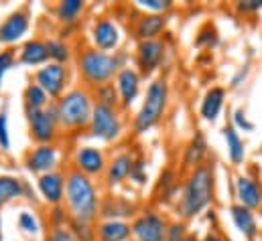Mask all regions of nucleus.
Wrapping results in <instances>:
<instances>
[{
	"mask_svg": "<svg viewBox=\"0 0 262 241\" xmlns=\"http://www.w3.org/2000/svg\"><path fill=\"white\" fill-rule=\"evenodd\" d=\"M215 201V164L211 160L203 162L193 171L185 173L179 195L173 203L175 219L185 223L203 215Z\"/></svg>",
	"mask_w": 262,
	"mask_h": 241,
	"instance_id": "nucleus-1",
	"label": "nucleus"
},
{
	"mask_svg": "<svg viewBox=\"0 0 262 241\" xmlns=\"http://www.w3.org/2000/svg\"><path fill=\"white\" fill-rule=\"evenodd\" d=\"M100 203H102V190L100 184L73 171L71 166L66 168V207L69 219L96 223L100 219Z\"/></svg>",
	"mask_w": 262,
	"mask_h": 241,
	"instance_id": "nucleus-2",
	"label": "nucleus"
},
{
	"mask_svg": "<svg viewBox=\"0 0 262 241\" xmlns=\"http://www.w3.org/2000/svg\"><path fill=\"white\" fill-rule=\"evenodd\" d=\"M75 69L81 79V85L88 89H96L104 83L114 81L116 73L130 63V57L126 51H116V53H102L94 47H83L77 51Z\"/></svg>",
	"mask_w": 262,
	"mask_h": 241,
	"instance_id": "nucleus-3",
	"label": "nucleus"
},
{
	"mask_svg": "<svg viewBox=\"0 0 262 241\" xmlns=\"http://www.w3.org/2000/svg\"><path fill=\"white\" fill-rule=\"evenodd\" d=\"M171 102V85L165 75L152 77L140 98V106L134 112L130 120V130L134 136H144L150 130H155L161 122L165 120L167 110Z\"/></svg>",
	"mask_w": 262,
	"mask_h": 241,
	"instance_id": "nucleus-4",
	"label": "nucleus"
},
{
	"mask_svg": "<svg viewBox=\"0 0 262 241\" xmlns=\"http://www.w3.org/2000/svg\"><path fill=\"white\" fill-rule=\"evenodd\" d=\"M59 128L66 134H81L88 130L92 112H94V95L92 89L83 85H73L66 93L53 102Z\"/></svg>",
	"mask_w": 262,
	"mask_h": 241,
	"instance_id": "nucleus-5",
	"label": "nucleus"
},
{
	"mask_svg": "<svg viewBox=\"0 0 262 241\" xmlns=\"http://www.w3.org/2000/svg\"><path fill=\"white\" fill-rule=\"evenodd\" d=\"M126 112L120 108H108V106H94L92 120L88 126V136L102 144H118L122 136L126 134Z\"/></svg>",
	"mask_w": 262,
	"mask_h": 241,
	"instance_id": "nucleus-6",
	"label": "nucleus"
},
{
	"mask_svg": "<svg viewBox=\"0 0 262 241\" xmlns=\"http://www.w3.org/2000/svg\"><path fill=\"white\" fill-rule=\"evenodd\" d=\"M169 221L167 213L155 205L138 209L130 219L132 241H165Z\"/></svg>",
	"mask_w": 262,
	"mask_h": 241,
	"instance_id": "nucleus-7",
	"label": "nucleus"
},
{
	"mask_svg": "<svg viewBox=\"0 0 262 241\" xmlns=\"http://www.w3.org/2000/svg\"><path fill=\"white\" fill-rule=\"evenodd\" d=\"M88 39H90V47H94L102 53H116V51H120L124 33L114 16L100 14L92 20Z\"/></svg>",
	"mask_w": 262,
	"mask_h": 241,
	"instance_id": "nucleus-8",
	"label": "nucleus"
},
{
	"mask_svg": "<svg viewBox=\"0 0 262 241\" xmlns=\"http://www.w3.org/2000/svg\"><path fill=\"white\" fill-rule=\"evenodd\" d=\"M167 53H169V47H167V41L165 39H152V41H140L136 43L134 47V67L138 69V73L146 79H152L157 77V73L163 69L165 59H167Z\"/></svg>",
	"mask_w": 262,
	"mask_h": 241,
	"instance_id": "nucleus-9",
	"label": "nucleus"
},
{
	"mask_svg": "<svg viewBox=\"0 0 262 241\" xmlns=\"http://www.w3.org/2000/svg\"><path fill=\"white\" fill-rule=\"evenodd\" d=\"M33 83H37L51 102L59 100L71 83V69L69 65H59V63H45L43 67L35 69L33 73Z\"/></svg>",
	"mask_w": 262,
	"mask_h": 241,
	"instance_id": "nucleus-10",
	"label": "nucleus"
},
{
	"mask_svg": "<svg viewBox=\"0 0 262 241\" xmlns=\"http://www.w3.org/2000/svg\"><path fill=\"white\" fill-rule=\"evenodd\" d=\"M61 158H63V150L57 142H53V144H35L31 150H27V154L23 158V164L31 175L41 177V175L59 171Z\"/></svg>",
	"mask_w": 262,
	"mask_h": 241,
	"instance_id": "nucleus-11",
	"label": "nucleus"
},
{
	"mask_svg": "<svg viewBox=\"0 0 262 241\" xmlns=\"http://www.w3.org/2000/svg\"><path fill=\"white\" fill-rule=\"evenodd\" d=\"M27 114V124H29V136L35 144H53L57 142L61 128L57 120V112L55 106L51 104L45 110H37V112H25Z\"/></svg>",
	"mask_w": 262,
	"mask_h": 241,
	"instance_id": "nucleus-12",
	"label": "nucleus"
},
{
	"mask_svg": "<svg viewBox=\"0 0 262 241\" xmlns=\"http://www.w3.org/2000/svg\"><path fill=\"white\" fill-rule=\"evenodd\" d=\"M108 166V154L102 146L96 144H81L75 148L71 158V168L90 177V179H102Z\"/></svg>",
	"mask_w": 262,
	"mask_h": 241,
	"instance_id": "nucleus-13",
	"label": "nucleus"
},
{
	"mask_svg": "<svg viewBox=\"0 0 262 241\" xmlns=\"http://www.w3.org/2000/svg\"><path fill=\"white\" fill-rule=\"evenodd\" d=\"M112 83H114V87L118 91V100H120V110L122 112H128L132 106L142 98L144 77L138 73V69L134 65H130V63L116 73Z\"/></svg>",
	"mask_w": 262,
	"mask_h": 241,
	"instance_id": "nucleus-14",
	"label": "nucleus"
},
{
	"mask_svg": "<svg viewBox=\"0 0 262 241\" xmlns=\"http://www.w3.org/2000/svg\"><path fill=\"white\" fill-rule=\"evenodd\" d=\"M31 31V10L29 6H20L4 16L0 22V45L6 49L20 43Z\"/></svg>",
	"mask_w": 262,
	"mask_h": 241,
	"instance_id": "nucleus-15",
	"label": "nucleus"
},
{
	"mask_svg": "<svg viewBox=\"0 0 262 241\" xmlns=\"http://www.w3.org/2000/svg\"><path fill=\"white\" fill-rule=\"evenodd\" d=\"M134 160L136 156L132 154V150H118L116 154H112L108 158V166H106V173L102 177L104 186L108 190H114L118 188L120 184H124L126 181H130V173L132 166H134Z\"/></svg>",
	"mask_w": 262,
	"mask_h": 241,
	"instance_id": "nucleus-16",
	"label": "nucleus"
},
{
	"mask_svg": "<svg viewBox=\"0 0 262 241\" xmlns=\"http://www.w3.org/2000/svg\"><path fill=\"white\" fill-rule=\"evenodd\" d=\"M234 197L238 205L258 213L262 211V184L256 177L248 173H238L234 177Z\"/></svg>",
	"mask_w": 262,
	"mask_h": 241,
	"instance_id": "nucleus-17",
	"label": "nucleus"
},
{
	"mask_svg": "<svg viewBox=\"0 0 262 241\" xmlns=\"http://www.w3.org/2000/svg\"><path fill=\"white\" fill-rule=\"evenodd\" d=\"M169 22H171L169 14L142 12L132 22V29H130L132 37H134L136 43H140V41H152V39H163V35L167 33Z\"/></svg>",
	"mask_w": 262,
	"mask_h": 241,
	"instance_id": "nucleus-18",
	"label": "nucleus"
},
{
	"mask_svg": "<svg viewBox=\"0 0 262 241\" xmlns=\"http://www.w3.org/2000/svg\"><path fill=\"white\" fill-rule=\"evenodd\" d=\"M37 190L41 195V199L49 205V207H59L63 205L66 199V171H53L47 175L37 177Z\"/></svg>",
	"mask_w": 262,
	"mask_h": 241,
	"instance_id": "nucleus-19",
	"label": "nucleus"
},
{
	"mask_svg": "<svg viewBox=\"0 0 262 241\" xmlns=\"http://www.w3.org/2000/svg\"><path fill=\"white\" fill-rule=\"evenodd\" d=\"M228 102V89L224 85H209L199 100V118L207 124H215L220 120Z\"/></svg>",
	"mask_w": 262,
	"mask_h": 241,
	"instance_id": "nucleus-20",
	"label": "nucleus"
},
{
	"mask_svg": "<svg viewBox=\"0 0 262 241\" xmlns=\"http://www.w3.org/2000/svg\"><path fill=\"white\" fill-rule=\"evenodd\" d=\"M209 160V144H207V136L197 130L195 134L187 140L185 148H183V154H181V166L179 171L181 173H189L197 166H201L203 162Z\"/></svg>",
	"mask_w": 262,
	"mask_h": 241,
	"instance_id": "nucleus-21",
	"label": "nucleus"
},
{
	"mask_svg": "<svg viewBox=\"0 0 262 241\" xmlns=\"http://www.w3.org/2000/svg\"><path fill=\"white\" fill-rule=\"evenodd\" d=\"M138 213V205L120 195H104L102 203H100V219H124L128 221V217H134Z\"/></svg>",
	"mask_w": 262,
	"mask_h": 241,
	"instance_id": "nucleus-22",
	"label": "nucleus"
},
{
	"mask_svg": "<svg viewBox=\"0 0 262 241\" xmlns=\"http://www.w3.org/2000/svg\"><path fill=\"white\" fill-rule=\"evenodd\" d=\"M179 175H181V171H175L173 166H169L161 173L157 186H155V207H159V209L165 205L173 207V203L179 195V186H181Z\"/></svg>",
	"mask_w": 262,
	"mask_h": 241,
	"instance_id": "nucleus-23",
	"label": "nucleus"
},
{
	"mask_svg": "<svg viewBox=\"0 0 262 241\" xmlns=\"http://www.w3.org/2000/svg\"><path fill=\"white\" fill-rule=\"evenodd\" d=\"M228 213H230V219L234 223V227L244 235V239L248 241H256L258 233H260V227H258V219H256V213L238 205V203H232L228 207Z\"/></svg>",
	"mask_w": 262,
	"mask_h": 241,
	"instance_id": "nucleus-24",
	"label": "nucleus"
},
{
	"mask_svg": "<svg viewBox=\"0 0 262 241\" xmlns=\"http://www.w3.org/2000/svg\"><path fill=\"white\" fill-rule=\"evenodd\" d=\"M96 241H132L130 221L124 219H98Z\"/></svg>",
	"mask_w": 262,
	"mask_h": 241,
	"instance_id": "nucleus-25",
	"label": "nucleus"
},
{
	"mask_svg": "<svg viewBox=\"0 0 262 241\" xmlns=\"http://www.w3.org/2000/svg\"><path fill=\"white\" fill-rule=\"evenodd\" d=\"M222 136H224V144H226V154H228V160L232 166L240 168L244 162H246V142L242 138V134L232 126V124H226L224 130H222Z\"/></svg>",
	"mask_w": 262,
	"mask_h": 241,
	"instance_id": "nucleus-26",
	"label": "nucleus"
},
{
	"mask_svg": "<svg viewBox=\"0 0 262 241\" xmlns=\"http://www.w3.org/2000/svg\"><path fill=\"white\" fill-rule=\"evenodd\" d=\"M16 61L20 65H27V67H43L45 63H49V55H47V45H45V39H29L23 43V47L18 49L16 53Z\"/></svg>",
	"mask_w": 262,
	"mask_h": 241,
	"instance_id": "nucleus-27",
	"label": "nucleus"
},
{
	"mask_svg": "<svg viewBox=\"0 0 262 241\" xmlns=\"http://www.w3.org/2000/svg\"><path fill=\"white\" fill-rule=\"evenodd\" d=\"M29 195V184L16 175H0V211Z\"/></svg>",
	"mask_w": 262,
	"mask_h": 241,
	"instance_id": "nucleus-28",
	"label": "nucleus"
},
{
	"mask_svg": "<svg viewBox=\"0 0 262 241\" xmlns=\"http://www.w3.org/2000/svg\"><path fill=\"white\" fill-rule=\"evenodd\" d=\"M83 12H85V2L83 0H61L53 8V16L66 27L75 25L83 16Z\"/></svg>",
	"mask_w": 262,
	"mask_h": 241,
	"instance_id": "nucleus-29",
	"label": "nucleus"
},
{
	"mask_svg": "<svg viewBox=\"0 0 262 241\" xmlns=\"http://www.w3.org/2000/svg\"><path fill=\"white\" fill-rule=\"evenodd\" d=\"M53 102L49 100V95L37 85V83H27L23 89V106L25 112H37V110H45L49 108Z\"/></svg>",
	"mask_w": 262,
	"mask_h": 241,
	"instance_id": "nucleus-30",
	"label": "nucleus"
},
{
	"mask_svg": "<svg viewBox=\"0 0 262 241\" xmlns=\"http://www.w3.org/2000/svg\"><path fill=\"white\" fill-rule=\"evenodd\" d=\"M47 45V55L51 63H59V65H69L73 59V49L66 39L53 37V39H45Z\"/></svg>",
	"mask_w": 262,
	"mask_h": 241,
	"instance_id": "nucleus-31",
	"label": "nucleus"
},
{
	"mask_svg": "<svg viewBox=\"0 0 262 241\" xmlns=\"http://www.w3.org/2000/svg\"><path fill=\"white\" fill-rule=\"evenodd\" d=\"M94 95V104L98 106H108V108H120V100H118V91L114 87V83H104L96 89H92Z\"/></svg>",
	"mask_w": 262,
	"mask_h": 241,
	"instance_id": "nucleus-32",
	"label": "nucleus"
},
{
	"mask_svg": "<svg viewBox=\"0 0 262 241\" xmlns=\"http://www.w3.org/2000/svg\"><path fill=\"white\" fill-rule=\"evenodd\" d=\"M67 229L77 241H96V223H85V221H75L69 219Z\"/></svg>",
	"mask_w": 262,
	"mask_h": 241,
	"instance_id": "nucleus-33",
	"label": "nucleus"
},
{
	"mask_svg": "<svg viewBox=\"0 0 262 241\" xmlns=\"http://www.w3.org/2000/svg\"><path fill=\"white\" fill-rule=\"evenodd\" d=\"M134 6L150 14H169L175 8V2L173 0H136Z\"/></svg>",
	"mask_w": 262,
	"mask_h": 241,
	"instance_id": "nucleus-34",
	"label": "nucleus"
},
{
	"mask_svg": "<svg viewBox=\"0 0 262 241\" xmlns=\"http://www.w3.org/2000/svg\"><path fill=\"white\" fill-rule=\"evenodd\" d=\"M16 225H18V229H20L23 233H27V235H31V237L39 235V231H41V223H39L37 215L31 213V211H20L18 217H16Z\"/></svg>",
	"mask_w": 262,
	"mask_h": 241,
	"instance_id": "nucleus-35",
	"label": "nucleus"
},
{
	"mask_svg": "<svg viewBox=\"0 0 262 241\" xmlns=\"http://www.w3.org/2000/svg\"><path fill=\"white\" fill-rule=\"evenodd\" d=\"M240 134L244 132V134H250V132H254L256 130V126H254V122L248 118V112L244 110V108H236L234 112H232V122H230Z\"/></svg>",
	"mask_w": 262,
	"mask_h": 241,
	"instance_id": "nucleus-36",
	"label": "nucleus"
},
{
	"mask_svg": "<svg viewBox=\"0 0 262 241\" xmlns=\"http://www.w3.org/2000/svg\"><path fill=\"white\" fill-rule=\"evenodd\" d=\"M187 235H189V227H187L185 221H181V219H171L169 221L165 241H185Z\"/></svg>",
	"mask_w": 262,
	"mask_h": 241,
	"instance_id": "nucleus-37",
	"label": "nucleus"
},
{
	"mask_svg": "<svg viewBox=\"0 0 262 241\" xmlns=\"http://www.w3.org/2000/svg\"><path fill=\"white\" fill-rule=\"evenodd\" d=\"M16 63V51L14 49H2L0 51V89H2V81H4V75L14 67Z\"/></svg>",
	"mask_w": 262,
	"mask_h": 241,
	"instance_id": "nucleus-38",
	"label": "nucleus"
},
{
	"mask_svg": "<svg viewBox=\"0 0 262 241\" xmlns=\"http://www.w3.org/2000/svg\"><path fill=\"white\" fill-rule=\"evenodd\" d=\"M234 10H236L240 16L258 14L262 10V0H238V2H234Z\"/></svg>",
	"mask_w": 262,
	"mask_h": 241,
	"instance_id": "nucleus-39",
	"label": "nucleus"
},
{
	"mask_svg": "<svg viewBox=\"0 0 262 241\" xmlns=\"http://www.w3.org/2000/svg\"><path fill=\"white\" fill-rule=\"evenodd\" d=\"M10 150V132H8V114L0 110V152Z\"/></svg>",
	"mask_w": 262,
	"mask_h": 241,
	"instance_id": "nucleus-40",
	"label": "nucleus"
},
{
	"mask_svg": "<svg viewBox=\"0 0 262 241\" xmlns=\"http://www.w3.org/2000/svg\"><path fill=\"white\" fill-rule=\"evenodd\" d=\"M69 223V215H67L66 207L59 205V207H53L51 209V215H49V225L51 227H66Z\"/></svg>",
	"mask_w": 262,
	"mask_h": 241,
	"instance_id": "nucleus-41",
	"label": "nucleus"
},
{
	"mask_svg": "<svg viewBox=\"0 0 262 241\" xmlns=\"http://www.w3.org/2000/svg\"><path fill=\"white\" fill-rule=\"evenodd\" d=\"M146 181H148V177H146V171H144V160L136 158L130 173V182H136L138 186H142V184H146Z\"/></svg>",
	"mask_w": 262,
	"mask_h": 241,
	"instance_id": "nucleus-42",
	"label": "nucleus"
},
{
	"mask_svg": "<svg viewBox=\"0 0 262 241\" xmlns=\"http://www.w3.org/2000/svg\"><path fill=\"white\" fill-rule=\"evenodd\" d=\"M45 241H77L73 235H71V231L66 227H51L49 231H47V235H45Z\"/></svg>",
	"mask_w": 262,
	"mask_h": 241,
	"instance_id": "nucleus-43",
	"label": "nucleus"
},
{
	"mask_svg": "<svg viewBox=\"0 0 262 241\" xmlns=\"http://www.w3.org/2000/svg\"><path fill=\"white\" fill-rule=\"evenodd\" d=\"M250 63H246V65H242L240 69H238V73L232 77V81H230V87L234 89V87H240L244 81H246V77H248V73H250Z\"/></svg>",
	"mask_w": 262,
	"mask_h": 241,
	"instance_id": "nucleus-44",
	"label": "nucleus"
},
{
	"mask_svg": "<svg viewBox=\"0 0 262 241\" xmlns=\"http://www.w3.org/2000/svg\"><path fill=\"white\" fill-rule=\"evenodd\" d=\"M199 241H224V235H222L217 229H213V227H211V229H209V231H207V233H205Z\"/></svg>",
	"mask_w": 262,
	"mask_h": 241,
	"instance_id": "nucleus-45",
	"label": "nucleus"
},
{
	"mask_svg": "<svg viewBox=\"0 0 262 241\" xmlns=\"http://www.w3.org/2000/svg\"><path fill=\"white\" fill-rule=\"evenodd\" d=\"M0 241H4V223H2V215H0Z\"/></svg>",
	"mask_w": 262,
	"mask_h": 241,
	"instance_id": "nucleus-46",
	"label": "nucleus"
},
{
	"mask_svg": "<svg viewBox=\"0 0 262 241\" xmlns=\"http://www.w3.org/2000/svg\"><path fill=\"white\" fill-rule=\"evenodd\" d=\"M185 241H199V237H197L195 233H189V235H187V239Z\"/></svg>",
	"mask_w": 262,
	"mask_h": 241,
	"instance_id": "nucleus-47",
	"label": "nucleus"
},
{
	"mask_svg": "<svg viewBox=\"0 0 262 241\" xmlns=\"http://www.w3.org/2000/svg\"><path fill=\"white\" fill-rule=\"evenodd\" d=\"M256 156H262V144H260V148L256 150Z\"/></svg>",
	"mask_w": 262,
	"mask_h": 241,
	"instance_id": "nucleus-48",
	"label": "nucleus"
},
{
	"mask_svg": "<svg viewBox=\"0 0 262 241\" xmlns=\"http://www.w3.org/2000/svg\"><path fill=\"white\" fill-rule=\"evenodd\" d=\"M224 241H232V239H230V237H224Z\"/></svg>",
	"mask_w": 262,
	"mask_h": 241,
	"instance_id": "nucleus-49",
	"label": "nucleus"
}]
</instances>
